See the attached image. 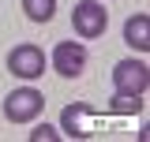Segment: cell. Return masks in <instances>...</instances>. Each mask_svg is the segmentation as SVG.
I'll return each instance as SVG.
<instances>
[{
    "mask_svg": "<svg viewBox=\"0 0 150 142\" xmlns=\"http://www.w3.org/2000/svg\"><path fill=\"white\" fill-rule=\"evenodd\" d=\"M41 108H45L41 90L19 86V90H11V93L4 97V120H8V124H30V120L41 116Z\"/></svg>",
    "mask_w": 150,
    "mask_h": 142,
    "instance_id": "cell-1",
    "label": "cell"
},
{
    "mask_svg": "<svg viewBox=\"0 0 150 142\" xmlns=\"http://www.w3.org/2000/svg\"><path fill=\"white\" fill-rule=\"evenodd\" d=\"M150 86V67L143 64V60H135V56H128V60H116V67H112V90L116 93H128V97H143Z\"/></svg>",
    "mask_w": 150,
    "mask_h": 142,
    "instance_id": "cell-2",
    "label": "cell"
},
{
    "mask_svg": "<svg viewBox=\"0 0 150 142\" xmlns=\"http://www.w3.org/2000/svg\"><path fill=\"white\" fill-rule=\"evenodd\" d=\"M71 26H75V34L83 37V41L101 37L109 30V11H105V4H98V0H79L75 11H71Z\"/></svg>",
    "mask_w": 150,
    "mask_h": 142,
    "instance_id": "cell-3",
    "label": "cell"
},
{
    "mask_svg": "<svg viewBox=\"0 0 150 142\" xmlns=\"http://www.w3.org/2000/svg\"><path fill=\"white\" fill-rule=\"evenodd\" d=\"M8 71L15 75V79H23V82H34V79H41L45 75V53L38 49V45H15L11 53H8Z\"/></svg>",
    "mask_w": 150,
    "mask_h": 142,
    "instance_id": "cell-4",
    "label": "cell"
},
{
    "mask_svg": "<svg viewBox=\"0 0 150 142\" xmlns=\"http://www.w3.org/2000/svg\"><path fill=\"white\" fill-rule=\"evenodd\" d=\"M86 60H90V53H86L83 41H56V49H53V71L56 75L79 79L86 71Z\"/></svg>",
    "mask_w": 150,
    "mask_h": 142,
    "instance_id": "cell-5",
    "label": "cell"
},
{
    "mask_svg": "<svg viewBox=\"0 0 150 142\" xmlns=\"http://www.w3.org/2000/svg\"><path fill=\"white\" fill-rule=\"evenodd\" d=\"M124 41H128L131 49H139V53L150 49V15L146 11H135V15L124 22Z\"/></svg>",
    "mask_w": 150,
    "mask_h": 142,
    "instance_id": "cell-6",
    "label": "cell"
},
{
    "mask_svg": "<svg viewBox=\"0 0 150 142\" xmlns=\"http://www.w3.org/2000/svg\"><path fill=\"white\" fill-rule=\"evenodd\" d=\"M23 11H26L30 22H53L56 0H23Z\"/></svg>",
    "mask_w": 150,
    "mask_h": 142,
    "instance_id": "cell-7",
    "label": "cell"
},
{
    "mask_svg": "<svg viewBox=\"0 0 150 142\" xmlns=\"http://www.w3.org/2000/svg\"><path fill=\"white\" fill-rule=\"evenodd\" d=\"M79 120H83V108H75V105H68V108H64V127H68V135H71V138H86L90 131L79 124Z\"/></svg>",
    "mask_w": 150,
    "mask_h": 142,
    "instance_id": "cell-8",
    "label": "cell"
},
{
    "mask_svg": "<svg viewBox=\"0 0 150 142\" xmlns=\"http://www.w3.org/2000/svg\"><path fill=\"white\" fill-rule=\"evenodd\" d=\"M112 101H116V112H139L143 105V97H128V93H116Z\"/></svg>",
    "mask_w": 150,
    "mask_h": 142,
    "instance_id": "cell-9",
    "label": "cell"
},
{
    "mask_svg": "<svg viewBox=\"0 0 150 142\" xmlns=\"http://www.w3.org/2000/svg\"><path fill=\"white\" fill-rule=\"evenodd\" d=\"M41 138H60V131H56V127H49V124H38L34 131H30V142H41Z\"/></svg>",
    "mask_w": 150,
    "mask_h": 142,
    "instance_id": "cell-10",
    "label": "cell"
}]
</instances>
